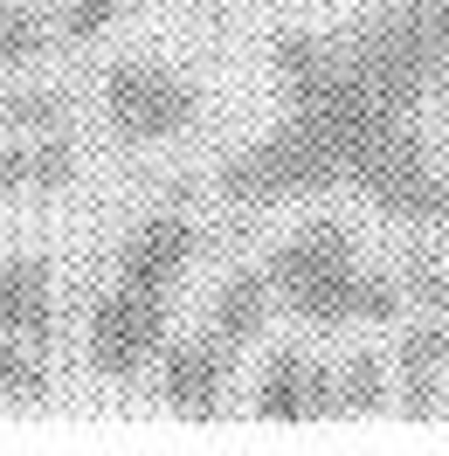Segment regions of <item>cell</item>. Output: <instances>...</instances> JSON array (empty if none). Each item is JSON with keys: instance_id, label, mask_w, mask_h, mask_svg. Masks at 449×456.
I'll list each match as a JSON object with an SVG mask.
<instances>
[{"instance_id": "8992f818", "label": "cell", "mask_w": 449, "mask_h": 456, "mask_svg": "<svg viewBox=\"0 0 449 456\" xmlns=\"http://www.w3.org/2000/svg\"><path fill=\"white\" fill-rule=\"evenodd\" d=\"M159 339H167V305H159V290L125 284L90 312V360H97L104 380H132V373L159 353Z\"/></svg>"}, {"instance_id": "ffe728a7", "label": "cell", "mask_w": 449, "mask_h": 456, "mask_svg": "<svg viewBox=\"0 0 449 456\" xmlns=\"http://www.w3.org/2000/svg\"><path fill=\"white\" fill-rule=\"evenodd\" d=\"M0 395H7V346H0Z\"/></svg>"}, {"instance_id": "9a60e30c", "label": "cell", "mask_w": 449, "mask_h": 456, "mask_svg": "<svg viewBox=\"0 0 449 456\" xmlns=\"http://www.w3.org/2000/svg\"><path fill=\"white\" fill-rule=\"evenodd\" d=\"M0 56H7V62H29V56H42V28H35V14H29V7L0 14Z\"/></svg>"}, {"instance_id": "5b68a950", "label": "cell", "mask_w": 449, "mask_h": 456, "mask_svg": "<svg viewBox=\"0 0 449 456\" xmlns=\"http://www.w3.org/2000/svg\"><path fill=\"white\" fill-rule=\"evenodd\" d=\"M104 111L125 139H173V132H187L194 125V90L180 84L173 69L159 62H118L111 77H104Z\"/></svg>"}, {"instance_id": "2e32d148", "label": "cell", "mask_w": 449, "mask_h": 456, "mask_svg": "<svg viewBox=\"0 0 449 456\" xmlns=\"http://www.w3.org/2000/svg\"><path fill=\"white\" fill-rule=\"evenodd\" d=\"M111 14H118V0H69V7H62V35H69V42H90V35L111 28Z\"/></svg>"}, {"instance_id": "7a4b0ae2", "label": "cell", "mask_w": 449, "mask_h": 456, "mask_svg": "<svg viewBox=\"0 0 449 456\" xmlns=\"http://www.w3.org/2000/svg\"><path fill=\"white\" fill-rule=\"evenodd\" d=\"M270 284L290 297V312L305 325H346L353 318V228L346 222H305L298 235H283Z\"/></svg>"}, {"instance_id": "7c38bea8", "label": "cell", "mask_w": 449, "mask_h": 456, "mask_svg": "<svg viewBox=\"0 0 449 456\" xmlns=\"http://www.w3.org/2000/svg\"><path fill=\"white\" fill-rule=\"evenodd\" d=\"M449 367V332L443 325H421L415 339L401 346V387H408V408L429 415L436 408V373Z\"/></svg>"}, {"instance_id": "52a82bcc", "label": "cell", "mask_w": 449, "mask_h": 456, "mask_svg": "<svg viewBox=\"0 0 449 456\" xmlns=\"http://www.w3.org/2000/svg\"><path fill=\"white\" fill-rule=\"evenodd\" d=\"M194 222H180V215H152V222H139L132 235H125V256H118V270H125V284L139 290H167L180 270H187V256H194Z\"/></svg>"}, {"instance_id": "5bb4252c", "label": "cell", "mask_w": 449, "mask_h": 456, "mask_svg": "<svg viewBox=\"0 0 449 456\" xmlns=\"http://www.w3.org/2000/svg\"><path fill=\"white\" fill-rule=\"evenodd\" d=\"M353 318H373V325L401 318V290H394L388 277H360V270H353Z\"/></svg>"}, {"instance_id": "ac0fdd59", "label": "cell", "mask_w": 449, "mask_h": 456, "mask_svg": "<svg viewBox=\"0 0 449 456\" xmlns=\"http://www.w3.org/2000/svg\"><path fill=\"white\" fill-rule=\"evenodd\" d=\"M7 118H21V125H42V132H49V125L62 118V97H14Z\"/></svg>"}, {"instance_id": "e0dca14e", "label": "cell", "mask_w": 449, "mask_h": 456, "mask_svg": "<svg viewBox=\"0 0 449 456\" xmlns=\"http://www.w3.org/2000/svg\"><path fill=\"white\" fill-rule=\"evenodd\" d=\"M408 290H415V305H429V312H449V277L429 256L408 263Z\"/></svg>"}, {"instance_id": "9c48e42d", "label": "cell", "mask_w": 449, "mask_h": 456, "mask_svg": "<svg viewBox=\"0 0 449 456\" xmlns=\"http://www.w3.org/2000/svg\"><path fill=\"white\" fill-rule=\"evenodd\" d=\"M222 380H228L222 346L187 339V346H173V353H167V367H159V395H167L180 415H215V401H222Z\"/></svg>"}, {"instance_id": "ba28073f", "label": "cell", "mask_w": 449, "mask_h": 456, "mask_svg": "<svg viewBox=\"0 0 449 456\" xmlns=\"http://www.w3.org/2000/svg\"><path fill=\"white\" fill-rule=\"evenodd\" d=\"M256 408L270 422H305V415H332V380L311 367L305 353H277L263 387H256Z\"/></svg>"}, {"instance_id": "6da1fadb", "label": "cell", "mask_w": 449, "mask_h": 456, "mask_svg": "<svg viewBox=\"0 0 449 456\" xmlns=\"http://www.w3.org/2000/svg\"><path fill=\"white\" fill-rule=\"evenodd\" d=\"M339 62L366 97H380L388 111L408 118L449 62V0H408V7L373 14L366 28L339 42Z\"/></svg>"}, {"instance_id": "7402d4cb", "label": "cell", "mask_w": 449, "mask_h": 456, "mask_svg": "<svg viewBox=\"0 0 449 456\" xmlns=\"http://www.w3.org/2000/svg\"><path fill=\"white\" fill-rule=\"evenodd\" d=\"M443 332H449V325H443Z\"/></svg>"}, {"instance_id": "3957f363", "label": "cell", "mask_w": 449, "mask_h": 456, "mask_svg": "<svg viewBox=\"0 0 449 456\" xmlns=\"http://www.w3.org/2000/svg\"><path fill=\"white\" fill-rule=\"evenodd\" d=\"M353 180L373 194L380 215H394V222H408V228H436L449 215V180H443V167L429 159V145H421L408 125L373 145L360 167H353Z\"/></svg>"}, {"instance_id": "30bf717a", "label": "cell", "mask_w": 449, "mask_h": 456, "mask_svg": "<svg viewBox=\"0 0 449 456\" xmlns=\"http://www.w3.org/2000/svg\"><path fill=\"white\" fill-rule=\"evenodd\" d=\"M49 325H56V297H49V270L42 263H0V332H14V339H49Z\"/></svg>"}, {"instance_id": "277c9868", "label": "cell", "mask_w": 449, "mask_h": 456, "mask_svg": "<svg viewBox=\"0 0 449 456\" xmlns=\"http://www.w3.org/2000/svg\"><path fill=\"white\" fill-rule=\"evenodd\" d=\"M332 180H339L332 152L290 118L283 132H270L263 145H249V152L228 159L222 167V194L263 208V200H277V194H311V187H332Z\"/></svg>"}, {"instance_id": "44dd1931", "label": "cell", "mask_w": 449, "mask_h": 456, "mask_svg": "<svg viewBox=\"0 0 449 456\" xmlns=\"http://www.w3.org/2000/svg\"><path fill=\"white\" fill-rule=\"evenodd\" d=\"M0 125H7V104H0Z\"/></svg>"}, {"instance_id": "d6986e66", "label": "cell", "mask_w": 449, "mask_h": 456, "mask_svg": "<svg viewBox=\"0 0 449 456\" xmlns=\"http://www.w3.org/2000/svg\"><path fill=\"white\" fill-rule=\"evenodd\" d=\"M14 187H29V152H0V200Z\"/></svg>"}, {"instance_id": "4fadbf2b", "label": "cell", "mask_w": 449, "mask_h": 456, "mask_svg": "<svg viewBox=\"0 0 449 456\" xmlns=\"http://www.w3.org/2000/svg\"><path fill=\"white\" fill-rule=\"evenodd\" d=\"M332 408H353V415H373V408H388V373H380V360H373V353H360L353 367L339 373Z\"/></svg>"}, {"instance_id": "8fae6325", "label": "cell", "mask_w": 449, "mask_h": 456, "mask_svg": "<svg viewBox=\"0 0 449 456\" xmlns=\"http://www.w3.org/2000/svg\"><path fill=\"white\" fill-rule=\"evenodd\" d=\"M263 318H270V277L263 270H235L215 297V339L222 346H242L263 332Z\"/></svg>"}]
</instances>
